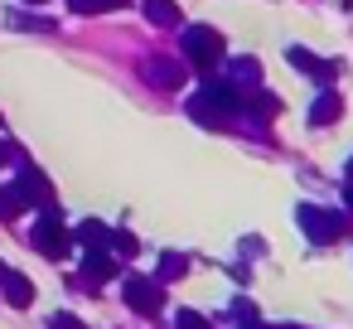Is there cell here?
I'll use <instances>...</instances> for the list:
<instances>
[{
	"instance_id": "obj_1",
	"label": "cell",
	"mask_w": 353,
	"mask_h": 329,
	"mask_svg": "<svg viewBox=\"0 0 353 329\" xmlns=\"http://www.w3.org/2000/svg\"><path fill=\"white\" fill-rule=\"evenodd\" d=\"M184 59L199 68V73H213L218 68V59H223V34L213 30V25H184Z\"/></svg>"
},
{
	"instance_id": "obj_2",
	"label": "cell",
	"mask_w": 353,
	"mask_h": 329,
	"mask_svg": "<svg viewBox=\"0 0 353 329\" xmlns=\"http://www.w3.org/2000/svg\"><path fill=\"white\" fill-rule=\"evenodd\" d=\"M30 247H34V252H44V257H54V261L73 252V237H68V228H63L59 208H44V213L34 218V228H30Z\"/></svg>"
},
{
	"instance_id": "obj_3",
	"label": "cell",
	"mask_w": 353,
	"mask_h": 329,
	"mask_svg": "<svg viewBox=\"0 0 353 329\" xmlns=\"http://www.w3.org/2000/svg\"><path fill=\"white\" fill-rule=\"evenodd\" d=\"M295 223H300V232L310 237V242H319V247H329V242H339L343 237V213H329V208H319V203H300L295 208Z\"/></svg>"
},
{
	"instance_id": "obj_4",
	"label": "cell",
	"mask_w": 353,
	"mask_h": 329,
	"mask_svg": "<svg viewBox=\"0 0 353 329\" xmlns=\"http://www.w3.org/2000/svg\"><path fill=\"white\" fill-rule=\"evenodd\" d=\"M121 295H126V305L141 310V315H160V310H165V286H160L155 276H126V281H121Z\"/></svg>"
},
{
	"instance_id": "obj_5",
	"label": "cell",
	"mask_w": 353,
	"mask_h": 329,
	"mask_svg": "<svg viewBox=\"0 0 353 329\" xmlns=\"http://www.w3.org/2000/svg\"><path fill=\"white\" fill-rule=\"evenodd\" d=\"M20 160V189H25V199L34 203V208H54V184H49V175H39L25 155H15Z\"/></svg>"
},
{
	"instance_id": "obj_6",
	"label": "cell",
	"mask_w": 353,
	"mask_h": 329,
	"mask_svg": "<svg viewBox=\"0 0 353 329\" xmlns=\"http://www.w3.org/2000/svg\"><path fill=\"white\" fill-rule=\"evenodd\" d=\"M285 59H290V63H295L300 73H310V83H319V92H324V88L334 83V73H339V68H334L329 59H314L310 49H285Z\"/></svg>"
},
{
	"instance_id": "obj_7",
	"label": "cell",
	"mask_w": 353,
	"mask_h": 329,
	"mask_svg": "<svg viewBox=\"0 0 353 329\" xmlns=\"http://www.w3.org/2000/svg\"><path fill=\"white\" fill-rule=\"evenodd\" d=\"M145 78H150V88H165V92H174V88L184 83V68H179L174 59H150V63H145Z\"/></svg>"
},
{
	"instance_id": "obj_8",
	"label": "cell",
	"mask_w": 353,
	"mask_h": 329,
	"mask_svg": "<svg viewBox=\"0 0 353 329\" xmlns=\"http://www.w3.org/2000/svg\"><path fill=\"white\" fill-rule=\"evenodd\" d=\"M0 286H6V300H10L15 310H30V305H34V281H30L25 271H6V281H0Z\"/></svg>"
},
{
	"instance_id": "obj_9",
	"label": "cell",
	"mask_w": 353,
	"mask_h": 329,
	"mask_svg": "<svg viewBox=\"0 0 353 329\" xmlns=\"http://www.w3.org/2000/svg\"><path fill=\"white\" fill-rule=\"evenodd\" d=\"M228 83H232V88H252V92H256V88H261V63H256V59H247V54H242V59H228Z\"/></svg>"
},
{
	"instance_id": "obj_10",
	"label": "cell",
	"mask_w": 353,
	"mask_h": 329,
	"mask_svg": "<svg viewBox=\"0 0 353 329\" xmlns=\"http://www.w3.org/2000/svg\"><path fill=\"white\" fill-rule=\"evenodd\" d=\"M339 112H343V97L334 92V88H324L314 102H310V121H319V126H329V121H339Z\"/></svg>"
},
{
	"instance_id": "obj_11",
	"label": "cell",
	"mask_w": 353,
	"mask_h": 329,
	"mask_svg": "<svg viewBox=\"0 0 353 329\" xmlns=\"http://www.w3.org/2000/svg\"><path fill=\"white\" fill-rule=\"evenodd\" d=\"M73 237H78L83 247H92V252H102V247L112 242V228H107V223H97V218H88V223H83Z\"/></svg>"
},
{
	"instance_id": "obj_12",
	"label": "cell",
	"mask_w": 353,
	"mask_h": 329,
	"mask_svg": "<svg viewBox=\"0 0 353 329\" xmlns=\"http://www.w3.org/2000/svg\"><path fill=\"white\" fill-rule=\"evenodd\" d=\"M83 271H88V286H102V281H112V276H117V261H112L107 252H92V257L83 261Z\"/></svg>"
},
{
	"instance_id": "obj_13",
	"label": "cell",
	"mask_w": 353,
	"mask_h": 329,
	"mask_svg": "<svg viewBox=\"0 0 353 329\" xmlns=\"http://www.w3.org/2000/svg\"><path fill=\"white\" fill-rule=\"evenodd\" d=\"M145 20H150V25H165V30H179L174 0H145Z\"/></svg>"
},
{
	"instance_id": "obj_14",
	"label": "cell",
	"mask_w": 353,
	"mask_h": 329,
	"mask_svg": "<svg viewBox=\"0 0 353 329\" xmlns=\"http://www.w3.org/2000/svg\"><path fill=\"white\" fill-rule=\"evenodd\" d=\"M30 208V199H25V189H20V179L15 184H6L0 189V218H20Z\"/></svg>"
},
{
	"instance_id": "obj_15",
	"label": "cell",
	"mask_w": 353,
	"mask_h": 329,
	"mask_svg": "<svg viewBox=\"0 0 353 329\" xmlns=\"http://www.w3.org/2000/svg\"><path fill=\"white\" fill-rule=\"evenodd\" d=\"M184 271H189V257H184V252H165L160 266H155V281L165 286V281H179Z\"/></svg>"
},
{
	"instance_id": "obj_16",
	"label": "cell",
	"mask_w": 353,
	"mask_h": 329,
	"mask_svg": "<svg viewBox=\"0 0 353 329\" xmlns=\"http://www.w3.org/2000/svg\"><path fill=\"white\" fill-rule=\"evenodd\" d=\"M73 15H107V10H121L126 0H68Z\"/></svg>"
},
{
	"instance_id": "obj_17",
	"label": "cell",
	"mask_w": 353,
	"mask_h": 329,
	"mask_svg": "<svg viewBox=\"0 0 353 329\" xmlns=\"http://www.w3.org/2000/svg\"><path fill=\"white\" fill-rule=\"evenodd\" d=\"M107 247H112V252H117V257H136V252H141V242H136V237H131V232H126V228H117V232H112V242H107Z\"/></svg>"
},
{
	"instance_id": "obj_18",
	"label": "cell",
	"mask_w": 353,
	"mask_h": 329,
	"mask_svg": "<svg viewBox=\"0 0 353 329\" xmlns=\"http://www.w3.org/2000/svg\"><path fill=\"white\" fill-rule=\"evenodd\" d=\"M228 315H232L237 324H252V319H256V305H252V300H232V305H228Z\"/></svg>"
},
{
	"instance_id": "obj_19",
	"label": "cell",
	"mask_w": 353,
	"mask_h": 329,
	"mask_svg": "<svg viewBox=\"0 0 353 329\" xmlns=\"http://www.w3.org/2000/svg\"><path fill=\"white\" fill-rule=\"evenodd\" d=\"M49 329H88V324H83L78 315H68V310H54V315H49Z\"/></svg>"
},
{
	"instance_id": "obj_20",
	"label": "cell",
	"mask_w": 353,
	"mask_h": 329,
	"mask_svg": "<svg viewBox=\"0 0 353 329\" xmlns=\"http://www.w3.org/2000/svg\"><path fill=\"white\" fill-rule=\"evenodd\" d=\"M174 329H208V319H203L199 310H179V315H174Z\"/></svg>"
},
{
	"instance_id": "obj_21",
	"label": "cell",
	"mask_w": 353,
	"mask_h": 329,
	"mask_svg": "<svg viewBox=\"0 0 353 329\" xmlns=\"http://www.w3.org/2000/svg\"><path fill=\"white\" fill-rule=\"evenodd\" d=\"M15 30H54V20H25V15H10Z\"/></svg>"
},
{
	"instance_id": "obj_22",
	"label": "cell",
	"mask_w": 353,
	"mask_h": 329,
	"mask_svg": "<svg viewBox=\"0 0 353 329\" xmlns=\"http://www.w3.org/2000/svg\"><path fill=\"white\" fill-rule=\"evenodd\" d=\"M343 208H348V213H353V179H348V184H343Z\"/></svg>"
},
{
	"instance_id": "obj_23",
	"label": "cell",
	"mask_w": 353,
	"mask_h": 329,
	"mask_svg": "<svg viewBox=\"0 0 353 329\" xmlns=\"http://www.w3.org/2000/svg\"><path fill=\"white\" fill-rule=\"evenodd\" d=\"M6 160H15V155H10V150H6V141H0V165H6Z\"/></svg>"
},
{
	"instance_id": "obj_24",
	"label": "cell",
	"mask_w": 353,
	"mask_h": 329,
	"mask_svg": "<svg viewBox=\"0 0 353 329\" xmlns=\"http://www.w3.org/2000/svg\"><path fill=\"white\" fill-rule=\"evenodd\" d=\"M20 6H44V0H20Z\"/></svg>"
},
{
	"instance_id": "obj_25",
	"label": "cell",
	"mask_w": 353,
	"mask_h": 329,
	"mask_svg": "<svg viewBox=\"0 0 353 329\" xmlns=\"http://www.w3.org/2000/svg\"><path fill=\"white\" fill-rule=\"evenodd\" d=\"M6 271H10V266H6V261H0V281H6Z\"/></svg>"
},
{
	"instance_id": "obj_26",
	"label": "cell",
	"mask_w": 353,
	"mask_h": 329,
	"mask_svg": "<svg viewBox=\"0 0 353 329\" xmlns=\"http://www.w3.org/2000/svg\"><path fill=\"white\" fill-rule=\"evenodd\" d=\"M348 179H353V155H348Z\"/></svg>"
},
{
	"instance_id": "obj_27",
	"label": "cell",
	"mask_w": 353,
	"mask_h": 329,
	"mask_svg": "<svg viewBox=\"0 0 353 329\" xmlns=\"http://www.w3.org/2000/svg\"><path fill=\"white\" fill-rule=\"evenodd\" d=\"M281 329H300V324H281Z\"/></svg>"
}]
</instances>
